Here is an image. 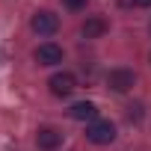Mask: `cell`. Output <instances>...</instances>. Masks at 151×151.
<instances>
[{
  "instance_id": "8",
  "label": "cell",
  "mask_w": 151,
  "mask_h": 151,
  "mask_svg": "<svg viewBox=\"0 0 151 151\" xmlns=\"http://www.w3.org/2000/svg\"><path fill=\"white\" fill-rule=\"evenodd\" d=\"M80 33H83L86 39H98V36H104V33H107V21H104L101 15H95V18H86V24L80 27Z\"/></svg>"
},
{
  "instance_id": "9",
  "label": "cell",
  "mask_w": 151,
  "mask_h": 151,
  "mask_svg": "<svg viewBox=\"0 0 151 151\" xmlns=\"http://www.w3.org/2000/svg\"><path fill=\"white\" fill-rule=\"evenodd\" d=\"M86 3H89V0H65V6H68V9H83Z\"/></svg>"
},
{
  "instance_id": "11",
  "label": "cell",
  "mask_w": 151,
  "mask_h": 151,
  "mask_svg": "<svg viewBox=\"0 0 151 151\" xmlns=\"http://www.w3.org/2000/svg\"><path fill=\"white\" fill-rule=\"evenodd\" d=\"M133 6H142L145 9V6H151V0H133Z\"/></svg>"
},
{
  "instance_id": "3",
  "label": "cell",
  "mask_w": 151,
  "mask_h": 151,
  "mask_svg": "<svg viewBox=\"0 0 151 151\" xmlns=\"http://www.w3.org/2000/svg\"><path fill=\"white\" fill-rule=\"evenodd\" d=\"M133 83H136V77L130 68H113L107 74V86L113 92H127V89H133Z\"/></svg>"
},
{
  "instance_id": "4",
  "label": "cell",
  "mask_w": 151,
  "mask_h": 151,
  "mask_svg": "<svg viewBox=\"0 0 151 151\" xmlns=\"http://www.w3.org/2000/svg\"><path fill=\"white\" fill-rule=\"evenodd\" d=\"M47 86H50V92H53L56 98H65V95H71V92H74L77 80H74V74H68V71H59V74H53V77L47 80Z\"/></svg>"
},
{
  "instance_id": "2",
  "label": "cell",
  "mask_w": 151,
  "mask_h": 151,
  "mask_svg": "<svg viewBox=\"0 0 151 151\" xmlns=\"http://www.w3.org/2000/svg\"><path fill=\"white\" fill-rule=\"evenodd\" d=\"M30 27H33V33H39V36H53V33L59 30V18H56L53 12L42 9V12H36V15H33Z\"/></svg>"
},
{
  "instance_id": "7",
  "label": "cell",
  "mask_w": 151,
  "mask_h": 151,
  "mask_svg": "<svg viewBox=\"0 0 151 151\" xmlns=\"http://www.w3.org/2000/svg\"><path fill=\"white\" fill-rule=\"evenodd\" d=\"M68 116L77 119V122H92V119L98 116V107H95L92 101H77V104L68 110Z\"/></svg>"
},
{
  "instance_id": "5",
  "label": "cell",
  "mask_w": 151,
  "mask_h": 151,
  "mask_svg": "<svg viewBox=\"0 0 151 151\" xmlns=\"http://www.w3.org/2000/svg\"><path fill=\"white\" fill-rule=\"evenodd\" d=\"M36 62L39 65H56V62H62V47L59 45H53V42H45V45H39L36 47Z\"/></svg>"
},
{
  "instance_id": "10",
  "label": "cell",
  "mask_w": 151,
  "mask_h": 151,
  "mask_svg": "<svg viewBox=\"0 0 151 151\" xmlns=\"http://www.w3.org/2000/svg\"><path fill=\"white\" fill-rule=\"evenodd\" d=\"M139 110H142L139 104H136V107H127V116H130V119H139Z\"/></svg>"
},
{
  "instance_id": "1",
  "label": "cell",
  "mask_w": 151,
  "mask_h": 151,
  "mask_svg": "<svg viewBox=\"0 0 151 151\" xmlns=\"http://www.w3.org/2000/svg\"><path fill=\"white\" fill-rule=\"evenodd\" d=\"M86 139L95 145H110L116 139V124L113 122H92L86 127Z\"/></svg>"
},
{
  "instance_id": "6",
  "label": "cell",
  "mask_w": 151,
  "mask_h": 151,
  "mask_svg": "<svg viewBox=\"0 0 151 151\" xmlns=\"http://www.w3.org/2000/svg\"><path fill=\"white\" fill-rule=\"evenodd\" d=\"M36 142H39L42 151H53V148L62 145V130H56V127H42V130L36 133Z\"/></svg>"
}]
</instances>
